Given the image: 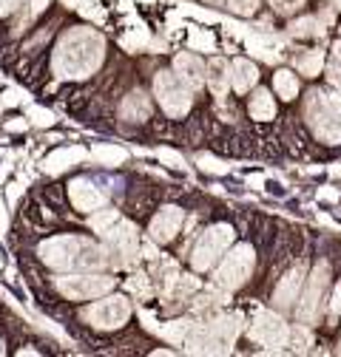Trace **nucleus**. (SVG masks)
<instances>
[{
    "label": "nucleus",
    "mask_w": 341,
    "mask_h": 357,
    "mask_svg": "<svg viewBox=\"0 0 341 357\" xmlns=\"http://www.w3.org/2000/svg\"><path fill=\"white\" fill-rule=\"evenodd\" d=\"M106 57V40L94 29H71L60 37L55 49V74L57 79H85L92 77Z\"/></svg>",
    "instance_id": "nucleus-1"
},
{
    "label": "nucleus",
    "mask_w": 341,
    "mask_h": 357,
    "mask_svg": "<svg viewBox=\"0 0 341 357\" xmlns=\"http://www.w3.org/2000/svg\"><path fill=\"white\" fill-rule=\"evenodd\" d=\"M37 255L46 266L60 273H97L103 266L114 264L108 247H100L92 238H80V236L46 238L37 247Z\"/></svg>",
    "instance_id": "nucleus-2"
},
{
    "label": "nucleus",
    "mask_w": 341,
    "mask_h": 357,
    "mask_svg": "<svg viewBox=\"0 0 341 357\" xmlns=\"http://www.w3.org/2000/svg\"><path fill=\"white\" fill-rule=\"evenodd\" d=\"M239 332V315H217L205 324L191 326L185 346L191 354H225L231 351Z\"/></svg>",
    "instance_id": "nucleus-3"
},
{
    "label": "nucleus",
    "mask_w": 341,
    "mask_h": 357,
    "mask_svg": "<svg viewBox=\"0 0 341 357\" xmlns=\"http://www.w3.org/2000/svg\"><path fill=\"white\" fill-rule=\"evenodd\" d=\"M154 94L170 119H182L194 102V88L177 71H159L154 77Z\"/></svg>",
    "instance_id": "nucleus-4"
},
{
    "label": "nucleus",
    "mask_w": 341,
    "mask_h": 357,
    "mask_svg": "<svg viewBox=\"0 0 341 357\" xmlns=\"http://www.w3.org/2000/svg\"><path fill=\"white\" fill-rule=\"evenodd\" d=\"M305 114H307V122H310L313 133L319 137V142H324V145H338L341 142V119H338L335 108L330 105L327 94L310 91L305 97Z\"/></svg>",
    "instance_id": "nucleus-5"
},
{
    "label": "nucleus",
    "mask_w": 341,
    "mask_h": 357,
    "mask_svg": "<svg viewBox=\"0 0 341 357\" xmlns=\"http://www.w3.org/2000/svg\"><path fill=\"white\" fill-rule=\"evenodd\" d=\"M106 244H108V252H111V261L114 266H131L137 258H140V236H137V227L131 221H117L111 225L106 233H103Z\"/></svg>",
    "instance_id": "nucleus-6"
},
{
    "label": "nucleus",
    "mask_w": 341,
    "mask_h": 357,
    "mask_svg": "<svg viewBox=\"0 0 341 357\" xmlns=\"http://www.w3.org/2000/svg\"><path fill=\"white\" fill-rule=\"evenodd\" d=\"M250 273H253V247L250 244H236L225 255V261L219 264V270H217V275H213V281H217V287L231 292V289H239L250 278Z\"/></svg>",
    "instance_id": "nucleus-7"
},
{
    "label": "nucleus",
    "mask_w": 341,
    "mask_h": 357,
    "mask_svg": "<svg viewBox=\"0 0 341 357\" xmlns=\"http://www.w3.org/2000/svg\"><path fill=\"white\" fill-rule=\"evenodd\" d=\"M55 287L60 295H66L68 301H94L106 292L114 289V278L108 275H94V273H74V275H63L55 278Z\"/></svg>",
    "instance_id": "nucleus-8"
},
{
    "label": "nucleus",
    "mask_w": 341,
    "mask_h": 357,
    "mask_svg": "<svg viewBox=\"0 0 341 357\" xmlns=\"http://www.w3.org/2000/svg\"><path fill=\"white\" fill-rule=\"evenodd\" d=\"M233 241V227L231 225H217V227H210L199 236L196 247H194V255H191V264H194V270L205 273L210 270L213 264H217V258L231 247Z\"/></svg>",
    "instance_id": "nucleus-9"
},
{
    "label": "nucleus",
    "mask_w": 341,
    "mask_h": 357,
    "mask_svg": "<svg viewBox=\"0 0 341 357\" xmlns=\"http://www.w3.org/2000/svg\"><path fill=\"white\" fill-rule=\"evenodd\" d=\"M82 318L94 329H119L128 318H131V303H128V298H122V295H111V298L92 303L82 312Z\"/></svg>",
    "instance_id": "nucleus-10"
},
{
    "label": "nucleus",
    "mask_w": 341,
    "mask_h": 357,
    "mask_svg": "<svg viewBox=\"0 0 341 357\" xmlns=\"http://www.w3.org/2000/svg\"><path fill=\"white\" fill-rule=\"evenodd\" d=\"M327 278H330V270H327V264H319L313 275L307 278V289L302 295V301H298L296 306V318L302 321V324H313L319 318V303L324 298V287H327Z\"/></svg>",
    "instance_id": "nucleus-11"
},
{
    "label": "nucleus",
    "mask_w": 341,
    "mask_h": 357,
    "mask_svg": "<svg viewBox=\"0 0 341 357\" xmlns=\"http://www.w3.org/2000/svg\"><path fill=\"white\" fill-rule=\"evenodd\" d=\"M250 340L259 346H284L290 340V329L279 315L262 309L256 312V318L250 324Z\"/></svg>",
    "instance_id": "nucleus-12"
},
{
    "label": "nucleus",
    "mask_w": 341,
    "mask_h": 357,
    "mask_svg": "<svg viewBox=\"0 0 341 357\" xmlns=\"http://www.w3.org/2000/svg\"><path fill=\"white\" fill-rule=\"evenodd\" d=\"M68 196H71V204L82 213H94L106 204V193L92 182V178H74L68 185Z\"/></svg>",
    "instance_id": "nucleus-13"
},
{
    "label": "nucleus",
    "mask_w": 341,
    "mask_h": 357,
    "mask_svg": "<svg viewBox=\"0 0 341 357\" xmlns=\"http://www.w3.org/2000/svg\"><path fill=\"white\" fill-rule=\"evenodd\" d=\"M180 227H182V210L174 207V204L162 207V210L154 215V221H151V238H154L157 244H168L170 238L180 233Z\"/></svg>",
    "instance_id": "nucleus-14"
},
{
    "label": "nucleus",
    "mask_w": 341,
    "mask_h": 357,
    "mask_svg": "<svg viewBox=\"0 0 341 357\" xmlns=\"http://www.w3.org/2000/svg\"><path fill=\"white\" fill-rule=\"evenodd\" d=\"M305 275H307V266L305 264H296L293 270H287V275L279 281L276 292H273V303L279 309H290L293 301L298 298V292H302V284H305Z\"/></svg>",
    "instance_id": "nucleus-15"
},
{
    "label": "nucleus",
    "mask_w": 341,
    "mask_h": 357,
    "mask_svg": "<svg viewBox=\"0 0 341 357\" xmlns=\"http://www.w3.org/2000/svg\"><path fill=\"white\" fill-rule=\"evenodd\" d=\"M245 46H247L250 54H256L265 63H279L282 60V40H276L273 34L250 31V34H245Z\"/></svg>",
    "instance_id": "nucleus-16"
},
{
    "label": "nucleus",
    "mask_w": 341,
    "mask_h": 357,
    "mask_svg": "<svg viewBox=\"0 0 341 357\" xmlns=\"http://www.w3.org/2000/svg\"><path fill=\"white\" fill-rule=\"evenodd\" d=\"M174 68H177V74H180V77L194 88V91L205 88V66H202V60H199V57H194V54L182 52V54H177Z\"/></svg>",
    "instance_id": "nucleus-17"
},
{
    "label": "nucleus",
    "mask_w": 341,
    "mask_h": 357,
    "mask_svg": "<svg viewBox=\"0 0 341 357\" xmlns=\"http://www.w3.org/2000/svg\"><path fill=\"white\" fill-rule=\"evenodd\" d=\"M82 159H85V151L80 145L60 148V151H55V153H49L46 159H43V170H46V173H63V170L80 165Z\"/></svg>",
    "instance_id": "nucleus-18"
},
{
    "label": "nucleus",
    "mask_w": 341,
    "mask_h": 357,
    "mask_svg": "<svg viewBox=\"0 0 341 357\" xmlns=\"http://www.w3.org/2000/svg\"><path fill=\"white\" fill-rule=\"evenodd\" d=\"M205 82H208V88L217 97H225V91H228V85H231V66H228V60L225 57H213L210 63H208V68H205Z\"/></svg>",
    "instance_id": "nucleus-19"
},
{
    "label": "nucleus",
    "mask_w": 341,
    "mask_h": 357,
    "mask_svg": "<svg viewBox=\"0 0 341 357\" xmlns=\"http://www.w3.org/2000/svg\"><path fill=\"white\" fill-rule=\"evenodd\" d=\"M119 116L125 122H145L151 116V100H148V94L131 91V94L122 100V105H119Z\"/></svg>",
    "instance_id": "nucleus-20"
},
{
    "label": "nucleus",
    "mask_w": 341,
    "mask_h": 357,
    "mask_svg": "<svg viewBox=\"0 0 341 357\" xmlns=\"http://www.w3.org/2000/svg\"><path fill=\"white\" fill-rule=\"evenodd\" d=\"M256 79H259V71H256V66L250 60H233L231 63V85H233V91L247 94L250 88L256 85Z\"/></svg>",
    "instance_id": "nucleus-21"
},
{
    "label": "nucleus",
    "mask_w": 341,
    "mask_h": 357,
    "mask_svg": "<svg viewBox=\"0 0 341 357\" xmlns=\"http://www.w3.org/2000/svg\"><path fill=\"white\" fill-rule=\"evenodd\" d=\"M273 114H276V105H273L270 91H256V94L250 97V116H253V119L268 122V119H273Z\"/></svg>",
    "instance_id": "nucleus-22"
},
{
    "label": "nucleus",
    "mask_w": 341,
    "mask_h": 357,
    "mask_svg": "<svg viewBox=\"0 0 341 357\" xmlns=\"http://www.w3.org/2000/svg\"><path fill=\"white\" fill-rule=\"evenodd\" d=\"M92 156L100 162V165H106V167H117V165H122L125 159H128V151L125 148H119V145H94L92 148Z\"/></svg>",
    "instance_id": "nucleus-23"
},
{
    "label": "nucleus",
    "mask_w": 341,
    "mask_h": 357,
    "mask_svg": "<svg viewBox=\"0 0 341 357\" xmlns=\"http://www.w3.org/2000/svg\"><path fill=\"white\" fill-rule=\"evenodd\" d=\"M154 332H157L159 337H165L168 343L182 346L185 337H188V332H191V324H188V321H170V324H165V326H157Z\"/></svg>",
    "instance_id": "nucleus-24"
},
{
    "label": "nucleus",
    "mask_w": 341,
    "mask_h": 357,
    "mask_svg": "<svg viewBox=\"0 0 341 357\" xmlns=\"http://www.w3.org/2000/svg\"><path fill=\"white\" fill-rule=\"evenodd\" d=\"M321 66H324V52H319V49H310V52L296 57V68L307 77H316L321 71Z\"/></svg>",
    "instance_id": "nucleus-25"
},
{
    "label": "nucleus",
    "mask_w": 341,
    "mask_h": 357,
    "mask_svg": "<svg viewBox=\"0 0 341 357\" xmlns=\"http://www.w3.org/2000/svg\"><path fill=\"white\" fill-rule=\"evenodd\" d=\"M273 85H276V94L282 100H293L298 94V82H296V74L293 71H279L273 77Z\"/></svg>",
    "instance_id": "nucleus-26"
},
{
    "label": "nucleus",
    "mask_w": 341,
    "mask_h": 357,
    "mask_svg": "<svg viewBox=\"0 0 341 357\" xmlns=\"http://www.w3.org/2000/svg\"><path fill=\"white\" fill-rule=\"evenodd\" d=\"M290 34L293 37H321L324 29H321V20L319 17H302L290 26Z\"/></svg>",
    "instance_id": "nucleus-27"
},
{
    "label": "nucleus",
    "mask_w": 341,
    "mask_h": 357,
    "mask_svg": "<svg viewBox=\"0 0 341 357\" xmlns=\"http://www.w3.org/2000/svg\"><path fill=\"white\" fill-rule=\"evenodd\" d=\"M188 43H191V49H196V52H217V37H213L210 31H205V29H191L188 31Z\"/></svg>",
    "instance_id": "nucleus-28"
},
{
    "label": "nucleus",
    "mask_w": 341,
    "mask_h": 357,
    "mask_svg": "<svg viewBox=\"0 0 341 357\" xmlns=\"http://www.w3.org/2000/svg\"><path fill=\"white\" fill-rule=\"evenodd\" d=\"M117 221H119V213H117V210H103V207H100V210H94V215H92L89 225H92V230H94V233H100V236H103L111 225H117Z\"/></svg>",
    "instance_id": "nucleus-29"
},
{
    "label": "nucleus",
    "mask_w": 341,
    "mask_h": 357,
    "mask_svg": "<svg viewBox=\"0 0 341 357\" xmlns=\"http://www.w3.org/2000/svg\"><path fill=\"white\" fill-rule=\"evenodd\" d=\"M128 292L137 295L140 301H148V298H151V284H148V275L137 273V275L128 278Z\"/></svg>",
    "instance_id": "nucleus-30"
},
{
    "label": "nucleus",
    "mask_w": 341,
    "mask_h": 357,
    "mask_svg": "<svg viewBox=\"0 0 341 357\" xmlns=\"http://www.w3.org/2000/svg\"><path fill=\"white\" fill-rule=\"evenodd\" d=\"M196 165H199L202 170H208V173H217V176H222V173L231 170V165L219 162L217 156H210V153H199V156H196Z\"/></svg>",
    "instance_id": "nucleus-31"
},
{
    "label": "nucleus",
    "mask_w": 341,
    "mask_h": 357,
    "mask_svg": "<svg viewBox=\"0 0 341 357\" xmlns=\"http://www.w3.org/2000/svg\"><path fill=\"white\" fill-rule=\"evenodd\" d=\"M157 159H159L162 165H168V167H174V170H185V159H182V153L170 151V148H159V151H157Z\"/></svg>",
    "instance_id": "nucleus-32"
},
{
    "label": "nucleus",
    "mask_w": 341,
    "mask_h": 357,
    "mask_svg": "<svg viewBox=\"0 0 341 357\" xmlns=\"http://www.w3.org/2000/svg\"><path fill=\"white\" fill-rule=\"evenodd\" d=\"M29 119H31L37 128H49V125L55 122V114L46 111V108H40V105H31V108H29Z\"/></svg>",
    "instance_id": "nucleus-33"
},
{
    "label": "nucleus",
    "mask_w": 341,
    "mask_h": 357,
    "mask_svg": "<svg viewBox=\"0 0 341 357\" xmlns=\"http://www.w3.org/2000/svg\"><path fill=\"white\" fill-rule=\"evenodd\" d=\"M256 6H259V0H228V9L233 15H253Z\"/></svg>",
    "instance_id": "nucleus-34"
},
{
    "label": "nucleus",
    "mask_w": 341,
    "mask_h": 357,
    "mask_svg": "<svg viewBox=\"0 0 341 357\" xmlns=\"http://www.w3.org/2000/svg\"><path fill=\"white\" fill-rule=\"evenodd\" d=\"M270 6L279 12V15H293L305 6V0H270Z\"/></svg>",
    "instance_id": "nucleus-35"
},
{
    "label": "nucleus",
    "mask_w": 341,
    "mask_h": 357,
    "mask_svg": "<svg viewBox=\"0 0 341 357\" xmlns=\"http://www.w3.org/2000/svg\"><path fill=\"white\" fill-rule=\"evenodd\" d=\"M290 343H293V346L298 343V349H305V346H310V335H307V329H302V326H296V329H290Z\"/></svg>",
    "instance_id": "nucleus-36"
},
{
    "label": "nucleus",
    "mask_w": 341,
    "mask_h": 357,
    "mask_svg": "<svg viewBox=\"0 0 341 357\" xmlns=\"http://www.w3.org/2000/svg\"><path fill=\"white\" fill-rule=\"evenodd\" d=\"M185 12H188V15H194V17H196V20H202V23H217V15H213V12L194 9V6H185Z\"/></svg>",
    "instance_id": "nucleus-37"
},
{
    "label": "nucleus",
    "mask_w": 341,
    "mask_h": 357,
    "mask_svg": "<svg viewBox=\"0 0 341 357\" xmlns=\"http://www.w3.org/2000/svg\"><path fill=\"white\" fill-rule=\"evenodd\" d=\"M122 43H125V46H148V34H145V31H140V34L125 37Z\"/></svg>",
    "instance_id": "nucleus-38"
},
{
    "label": "nucleus",
    "mask_w": 341,
    "mask_h": 357,
    "mask_svg": "<svg viewBox=\"0 0 341 357\" xmlns=\"http://www.w3.org/2000/svg\"><path fill=\"white\" fill-rule=\"evenodd\" d=\"M23 3V0H0V17H6V15H12L17 6Z\"/></svg>",
    "instance_id": "nucleus-39"
},
{
    "label": "nucleus",
    "mask_w": 341,
    "mask_h": 357,
    "mask_svg": "<svg viewBox=\"0 0 341 357\" xmlns=\"http://www.w3.org/2000/svg\"><path fill=\"white\" fill-rule=\"evenodd\" d=\"M338 312H341V284L335 287V292H333V301H330V315L335 318Z\"/></svg>",
    "instance_id": "nucleus-40"
},
{
    "label": "nucleus",
    "mask_w": 341,
    "mask_h": 357,
    "mask_svg": "<svg viewBox=\"0 0 341 357\" xmlns=\"http://www.w3.org/2000/svg\"><path fill=\"white\" fill-rule=\"evenodd\" d=\"M330 105L335 108V114H338V119H341V88H335V91L330 94Z\"/></svg>",
    "instance_id": "nucleus-41"
},
{
    "label": "nucleus",
    "mask_w": 341,
    "mask_h": 357,
    "mask_svg": "<svg viewBox=\"0 0 341 357\" xmlns=\"http://www.w3.org/2000/svg\"><path fill=\"white\" fill-rule=\"evenodd\" d=\"M319 199H324V202H335L338 193H335L333 188H321V190H319Z\"/></svg>",
    "instance_id": "nucleus-42"
},
{
    "label": "nucleus",
    "mask_w": 341,
    "mask_h": 357,
    "mask_svg": "<svg viewBox=\"0 0 341 357\" xmlns=\"http://www.w3.org/2000/svg\"><path fill=\"white\" fill-rule=\"evenodd\" d=\"M247 185H250L253 190H262V185H265V176H247Z\"/></svg>",
    "instance_id": "nucleus-43"
},
{
    "label": "nucleus",
    "mask_w": 341,
    "mask_h": 357,
    "mask_svg": "<svg viewBox=\"0 0 341 357\" xmlns=\"http://www.w3.org/2000/svg\"><path fill=\"white\" fill-rule=\"evenodd\" d=\"M6 225H9V218H6V207H3V202H0V236L6 233Z\"/></svg>",
    "instance_id": "nucleus-44"
},
{
    "label": "nucleus",
    "mask_w": 341,
    "mask_h": 357,
    "mask_svg": "<svg viewBox=\"0 0 341 357\" xmlns=\"http://www.w3.org/2000/svg\"><path fill=\"white\" fill-rule=\"evenodd\" d=\"M46 6H49V0H31V15H40Z\"/></svg>",
    "instance_id": "nucleus-45"
},
{
    "label": "nucleus",
    "mask_w": 341,
    "mask_h": 357,
    "mask_svg": "<svg viewBox=\"0 0 341 357\" xmlns=\"http://www.w3.org/2000/svg\"><path fill=\"white\" fill-rule=\"evenodd\" d=\"M20 188H23V185H9V202H17V196H20Z\"/></svg>",
    "instance_id": "nucleus-46"
},
{
    "label": "nucleus",
    "mask_w": 341,
    "mask_h": 357,
    "mask_svg": "<svg viewBox=\"0 0 341 357\" xmlns=\"http://www.w3.org/2000/svg\"><path fill=\"white\" fill-rule=\"evenodd\" d=\"M6 128H9V130H26V122H23V119H17V122H9Z\"/></svg>",
    "instance_id": "nucleus-47"
},
{
    "label": "nucleus",
    "mask_w": 341,
    "mask_h": 357,
    "mask_svg": "<svg viewBox=\"0 0 341 357\" xmlns=\"http://www.w3.org/2000/svg\"><path fill=\"white\" fill-rule=\"evenodd\" d=\"M143 252H145V258H157V250H154V244H145V247H143Z\"/></svg>",
    "instance_id": "nucleus-48"
},
{
    "label": "nucleus",
    "mask_w": 341,
    "mask_h": 357,
    "mask_svg": "<svg viewBox=\"0 0 341 357\" xmlns=\"http://www.w3.org/2000/svg\"><path fill=\"white\" fill-rule=\"evenodd\" d=\"M333 52H335V60L341 63V43H335V49H333Z\"/></svg>",
    "instance_id": "nucleus-49"
},
{
    "label": "nucleus",
    "mask_w": 341,
    "mask_h": 357,
    "mask_svg": "<svg viewBox=\"0 0 341 357\" xmlns=\"http://www.w3.org/2000/svg\"><path fill=\"white\" fill-rule=\"evenodd\" d=\"M208 3H213V6H219V3H222V0H208Z\"/></svg>",
    "instance_id": "nucleus-50"
},
{
    "label": "nucleus",
    "mask_w": 341,
    "mask_h": 357,
    "mask_svg": "<svg viewBox=\"0 0 341 357\" xmlns=\"http://www.w3.org/2000/svg\"><path fill=\"white\" fill-rule=\"evenodd\" d=\"M335 9H341V0H335Z\"/></svg>",
    "instance_id": "nucleus-51"
},
{
    "label": "nucleus",
    "mask_w": 341,
    "mask_h": 357,
    "mask_svg": "<svg viewBox=\"0 0 341 357\" xmlns=\"http://www.w3.org/2000/svg\"><path fill=\"white\" fill-rule=\"evenodd\" d=\"M0 354H3V343H0Z\"/></svg>",
    "instance_id": "nucleus-52"
}]
</instances>
